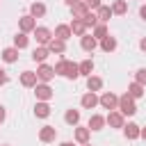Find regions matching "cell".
Returning a JSON list of instances; mask_svg holds the SVG:
<instances>
[{"instance_id": "obj_30", "label": "cell", "mask_w": 146, "mask_h": 146, "mask_svg": "<svg viewBox=\"0 0 146 146\" xmlns=\"http://www.w3.org/2000/svg\"><path fill=\"white\" fill-rule=\"evenodd\" d=\"M96 16H98V23H107V21L112 18V9H110V7H105V5H100Z\"/></svg>"}, {"instance_id": "obj_9", "label": "cell", "mask_w": 146, "mask_h": 146, "mask_svg": "<svg viewBox=\"0 0 146 146\" xmlns=\"http://www.w3.org/2000/svg\"><path fill=\"white\" fill-rule=\"evenodd\" d=\"M80 46H82L84 52H94V50L98 48V41H96L91 34H84V36H80Z\"/></svg>"}, {"instance_id": "obj_45", "label": "cell", "mask_w": 146, "mask_h": 146, "mask_svg": "<svg viewBox=\"0 0 146 146\" xmlns=\"http://www.w3.org/2000/svg\"><path fill=\"white\" fill-rule=\"evenodd\" d=\"M2 146H9V144H2Z\"/></svg>"}, {"instance_id": "obj_27", "label": "cell", "mask_w": 146, "mask_h": 146, "mask_svg": "<svg viewBox=\"0 0 146 146\" xmlns=\"http://www.w3.org/2000/svg\"><path fill=\"white\" fill-rule=\"evenodd\" d=\"M78 71H80V75H91V71H94V62L91 59H82L80 64H78Z\"/></svg>"}, {"instance_id": "obj_17", "label": "cell", "mask_w": 146, "mask_h": 146, "mask_svg": "<svg viewBox=\"0 0 146 146\" xmlns=\"http://www.w3.org/2000/svg\"><path fill=\"white\" fill-rule=\"evenodd\" d=\"M0 57H2V62H7V64H14V62L18 59V48H14V46H11V48H5Z\"/></svg>"}, {"instance_id": "obj_1", "label": "cell", "mask_w": 146, "mask_h": 146, "mask_svg": "<svg viewBox=\"0 0 146 146\" xmlns=\"http://www.w3.org/2000/svg\"><path fill=\"white\" fill-rule=\"evenodd\" d=\"M119 112L123 114V116H132V114H137V105H135V98H130L128 94H123V96H119Z\"/></svg>"}, {"instance_id": "obj_4", "label": "cell", "mask_w": 146, "mask_h": 146, "mask_svg": "<svg viewBox=\"0 0 146 146\" xmlns=\"http://www.w3.org/2000/svg\"><path fill=\"white\" fill-rule=\"evenodd\" d=\"M98 105H103L105 110L112 112V110H116V105H119V96H114L112 91H105V94L98 98Z\"/></svg>"}, {"instance_id": "obj_36", "label": "cell", "mask_w": 146, "mask_h": 146, "mask_svg": "<svg viewBox=\"0 0 146 146\" xmlns=\"http://www.w3.org/2000/svg\"><path fill=\"white\" fill-rule=\"evenodd\" d=\"M82 2L87 5V9H89V11H98V7L103 5L100 0H82Z\"/></svg>"}, {"instance_id": "obj_7", "label": "cell", "mask_w": 146, "mask_h": 146, "mask_svg": "<svg viewBox=\"0 0 146 146\" xmlns=\"http://www.w3.org/2000/svg\"><path fill=\"white\" fill-rule=\"evenodd\" d=\"M18 27H21L23 34L34 32V27H36V18H32V16H21V18H18Z\"/></svg>"}, {"instance_id": "obj_31", "label": "cell", "mask_w": 146, "mask_h": 146, "mask_svg": "<svg viewBox=\"0 0 146 146\" xmlns=\"http://www.w3.org/2000/svg\"><path fill=\"white\" fill-rule=\"evenodd\" d=\"M27 43H30V39H27V34H23V32H18V34L14 36V48H18V50H23V48H27Z\"/></svg>"}, {"instance_id": "obj_38", "label": "cell", "mask_w": 146, "mask_h": 146, "mask_svg": "<svg viewBox=\"0 0 146 146\" xmlns=\"http://www.w3.org/2000/svg\"><path fill=\"white\" fill-rule=\"evenodd\" d=\"M139 16L146 21V5H141V7H139Z\"/></svg>"}, {"instance_id": "obj_35", "label": "cell", "mask_w": 146, "mask_h": 146, "mask_svg": "<svg viewBox=\"0 0 146 146\" xmlns=\"http://www.w3.org/2000/svg\"><path fill=\"white\" fill-rule=\"evenodd\" d=\"M135 82H139L141 87H146V68H139L135 73Z\"/></svg>"}, {"instance_id": "obj_12", "label": "cell", "mask_w": 146, "mask_h": 146, "mask_svg": "<svg viewBox=\"0 0 146 146\" xmlns=\"http://www.w3.org/2000/svg\"><path fill=\"white\" fill-rule=\"evenodd\" d=\"M80 105H82L84 110H94V107L98 105V96H96L94 91H87V94L80 98Z\"/></svg>"}, {"instance_id": "obj_6", "label": "cell", "mask_w": 146, "mask_h": 146, "mask_svg": "<svg viewBox=\"0 0 146 146\" xmlns=\"http://www.w3.org/2000/svg\"><path fill=\"white\" fill-rule=\"evenodd\" d=\"M34 39L39 46H48V41L52 39V32L48 27H34Z\"/></svg>"}, {"instance_id": "obj_14", "label": "cell", "mask_w": 146, "mask_h": 146, "mask_svg": "<svg viewBox=\"0 0 146 146\" xmlns=\"http://www.w3.org/2000/svg\"><path fill=\"white\" fill-rule=\"evenodd\" d=\"M48 55H50V50H48L46 46H36V48L32 50V59L39 62V64H43V62L48 59Z\"/></svg>"}, {"instance_id": "obj_8", "label": "cell", "mask_w": 146, "mask_h": 146, "mask_svg": "<svg viewBox=\"0 0 146 146\" xmlns=\"http://www.w3.org/2000/svg\"><path fill=\"white\" fill-rule=\"evenodd\" d=\"M39 139H41L43 144H50V141L57 139V130H55L52 125H43V128L39 130Z\"/></svg>"}, {"instance_id": "obj_3", "label": "cell", "mask_w": 146, "mask_h": 146, "mask_svg": "<svg viewBox=\"0 0 146 146\" xmlns=\"http://www.w3.org/2000/svg\"><path fill=\"white\" fill-rule=\"evenodd\" d=\"M34 73H36L39 82H46V84L55 78V68H52V66H48V64H39V68H36Z\"/></svg>"}, {"instance_id": "obj_34", "label": "cell", "mask_w": 146, "mask_h": 146, "mask_svg": "<svg viewBox=\"0 0 146 146\" xmlns=\"http://www.w3.org/2000/svg\"><path fill=\"white\" fill-rule=\"evenodd\" d=\"M82 21H84V25H87V27H96V25H98V16H96L94 11H89Z\"/></svg>"}, {"instance_id": "obj_29", "label": "cell", "mask_w": 146, "mask_h": 146, "mask_svg": "<svg viewBox=\"0 0 146 146\" xmlns=\"http://www.w3.org/2000/svg\"><path fill=\"white\" fill-rule=\"evenodd\" d=\"M128 96H130V98H135V100H137V98H141V96H144V87H141L139 82H132V84L128 87Z\"/></svg>"}, {"instance_id": "obj_33", "label": "cell", "mask_w": 146, "mask_h": 146, "mask_svg": "<svg viewBox=\"0 0 146 146\" xmlns=\"http://www.w3.org/2000/svg\"><path fill=\"white\" fill-rule=\"evenodd\" d=\"M66 66H68V59H66V57H62V59L52 66V68H55V75H64V73H66Z\"/></svg>"}, {"instance_id": "obj_43", "label": "cell", "mask_w": 146, "mask_h": 146, "mask_svg": "<svg viewBox=\"0 0 146 146\" xmlns=\"http://www.w3.org/2000/svg\"><path fill=\"white\" fill-rule=\"evenodd\" d=\"M59 146H75V144H73V141H62Z\"/></svg>"}, {"instance_id": "obj_41", "label": "cell", "mask_w": 146, "mask_h": 146, "mask_svg": "<svg viewBox=\"0 0 146 146\" xmlns=\"http://www.w3.org/2000/svg\"><path fill=\"white\" fill-rule=\"evenodd\" d=\"M64 2H66V5H68V7H73V5H75V2H82V0H64Z\"/></svg>"}, {"instance_id": "obj_37", "label": "cell", "mask_w": 146, "mask_h": 146, "mask_svg": "<svg viewBox=\"0 0 146 146\" xmlns=\"http://www.w3.org/2000/svg\"><path fill=\"white\" fill-rule=\"evenodd\" d=\"M7 82H9V75H7V71H5V68H0V87H2V84H7Z\"/></svg>"}, {"instance_id": "obj_28", "label": "cell", "mask_w": 146, "mask_h": 146, "mask_svg": "<svg viewBox=\"0 0 146 146\" xmlns=\"http://www.w3.org/2000/svg\"><path fill=\"white\" fill-rule=\"evenodd\" d=\"M64 78H68V80H78V78H80V71H78V64H75V62L68 59V66H66Z\"/></svg>"}, {"instance_id": "obj_19", "label": "cell", "mask_w": 146, "mask_h": 146, "mask_svg": "<svg viewBox=\"0 0 146 146\" xmlns=\"http://www.w3.org/2000/svg\"><path fill=\"white\" fill-rule=\"evenodd\" d=\"M30 16H32V18L46 16V5H43V2H32V5H30Z\"/></svg>"}, {"instance_id": "obj_32", "label": "cell", "mask_w": 146, "mask_h": 146, "mask_svg": "<svg viewBox=\"0 0 146 146\" xmlns=\"http://www.w3.org/2000/svg\"><path fill=\"white\" fill-rule=\"evenodd\" d=\"M64 121H66L68 125H78V123H80V112H78V110H68V112L64 114Z\"/></svg>"}, {"instance_id": "obj_24", "label": "cell", "mask_w": 146, "mask_h": 146, "mask_svg": "<svg viewBox=\"0 0 146 146\" xmlns=\"http://www.w3.org/2000/svg\"><path fill=\"white\" fill-rule=\"evenodd\" d=\"M89 135H91L89 128H75V141L78 144H89Z\"/></svg>"}, {"instance_id": "obj_44", "label": "cell", "mask_w": 146, "mask_h": 146, "mask_svg": "<svg viewBox=\"0 0 146 146\" xmlns=\"http://www.w3.org/2000/svg\"><path fill=\"white\" fill-rule=\"evenodd\" d=\"M80 146H91V144H80Z\"/></svg>"}, {"instance_id": "obj_20", "label": "cell", "mask_w": 146, "mask_h": 146, "mask_svg": "<svg viewBox=\"0 0 146 146\" xmlns=\"http://www.w3.org/2000/svg\"><path fill=\"white\" fill-rule=\"evenodd\" d=\"M71 11H73V18H80V21L89 14V9H87V5H84V2H75V5L71 7Z\"/></svg>"}, {"instance_id": "obj_16", "label": "cell", "mask_w": 146, "mask_h": 146, "mask_svg": "<svg viewBox=\"0 0 146 146\" xmlns=\"http://www.w3.org/2000/svg\"><path fill=\"white\" fill-rule=\"evenodd\" d=\"M52 36L55 39H62V41H68V36H73V34H71V27L68 25H57L55 32H52Z\"/></svg>"}, {"instance_id": "obj_10", "label": "cell", "mask_w": 146, "mask_h": 146, "mask_svg": "<svg viewBox=\"0 0 146 146\" xmlns=\"http://www.w3.org/2000/svg\"><path fill=\"white\" fill-rule=\"evenodd\" d=\"M46 48H48L50 52L64 55V52H66V41H62V39H55V36H52V39L48 41V46H46Z\"/></svg>"}, {"instance_id": "obj_42", "label": "cell", "mask_w": 146, "mask_h": 146, "mask_svg": "<svg viewBox=\"0 0 146 146\" xmlns=\"http://www.w3.org/2000/svg\"><path fill=\"white\" fill-rule=\"evenodd\" d=\"M139 137H141V139H146V128H141V130H139Z\"/></svg>"}, {"instance_id": "obj_11", "label": "cell", "mask_w": 146, "mask_h": 146, "mask_svg": "<svg viewBox=\"0 0 146 146\" xmlns=\"http://www.w3.org/2000/svg\"><path fill=\"white\" fill-rule=\"evenodd\" d=\"M21 84H23V87H36V84H39L36 73H34V71H23V73H21Z\"/></svg>"}, {"instance_id": "obj_5", "label": "cell", "mask_w": 146, "mask_h": 146, "mask_svg": "<svg viewBox=\"0 0 146 146\" xmlns=\"http://www.w3.org/2000/svg\"><path fill=\"white\" fill-rule=\"evenodd\" d=\"M105 123H110V128H123V125H125V116H123L119 110H112V112L105 116Z\"/></svg>"}, {"instance_id": "obj_25", "label": "cell", "mask_w": 146, "mask_h": 146, "mask_svg": "<svg viewBox=\"0 0 146 146\" xmlns=\"http://www.w3.org/2000/svg\"><path fill=\"white\" fill-rule=\"evenodd\" d=\"M110 9H112V14H119V16H123V14L128 11V2H125V0H114Z\"/></svg>"}, {"instance_id": "obj_26", "label": "cell", "mask_w": 146, "mask_h": 146, "mask_svg": "<svg viewBox=\"0 0 146 146\" xmlns=\"http://www.w3.org/2000/svg\"><path fill=\"white\" fill-rule=\"evenodd\" d=\"M107 34H110V32H107V25H105V23H98V25L94 27V32H91V36H94L96 41H100V39H105Z\"/></svg>"}, {"instance_id": "obj_21", "label": "cell", "mask_w": 146, "mask_h": 146, "mask_svg": "<svg viewBox=\"0 0 146 146\" xmlns=\"http://www.w3.org/2000/svg\"><path fill=\"white\" fill-rule=\"evenodd\" d=\"M100 48H103L105 52H114V50H116V39H114L112 34H107L105 39H100Z\"/></svg>"}, {"instance_id": "obj_15", "label": "cell", "mask_w": 146, "mask_h": 146, "mask_svg": "<svg viewBox=\"0 0 146 146\" xmlns=\"http://www.w3.org/2000/svg\"><path fill=\"white\" fill-rule=\"evenodd\" d=\"M139 125L137 123H125L123 125V135H125V139H139Z\"/></svg>"}, {"instance_id": "obj_40", "label": "cell", "mask_w": 146, "mask_h": 146, "mask_svg": "<svg viewBox=\"0 0 146 146\" xmlns=\"http://www.w3.org/2000/svg\"><path fill=\"white\" fill-rule=\"evenodd\" d=\"M139 48H141V50L146 52V39H141V41H139Z\"/></svg>"}, {"instance_id": "obj_39", "label": "cell", "mask_w": 146, "mask_h": 146, "mask_svg": "<svg viewBox=\"0 0 146 146\" xmlns=\"http://www.w3.org/2000/svg\"><path fill=\"white\" fill-rule=\"evenodd\" d=\"M5 116H7V112H5V107H2V105H0V123H2V121H5Z\"/></svg>"}, {"instance_id": "obj_23", "label": "cell", "mask_w": 146, "mask_h": 146, "mask_svg": "<svg viewBox=\"0 0 146 146\" xmlns=\"http://www.w3.org/2000/svg\"><path fill=\"white\" fill-rule=\"evenodd\" d=\"M100 87H103V80H100L98 75H89V78H87V89H89V91L96 94V91H100Z\"/></svg>"}, {"instance_id": "obj_22", "label": "cell", "mask_w": 146, "mask_h": 146, "mask_svg": "<svg viewBox=\"0 0 146 146\" xmlns=\"http://www.w3.org/2000/svg\"><path fill=\"white\" fill-rule=\"evenodd\" d=\"M34 114H36L39 119H48V116H50V105H48V103H41V100H39V103L34 105Z\"/></svg>"}, {"instance_id": "obj_2", "label": "cell", "mask_w": 146, "mask_h": 146, "mask_svg": "<svg viewBox=\"0 0 146 146\" xmlns=\"http://www.w3.org/2000/svg\"><path fill=\"white\" fill-rule=\"evenodd\" d=\"M34 94H36V100H41V103H48L50 98H52V89H50V84H46V82H39L36 87H34Z\"/></svg>"}, {"instance_id": "obj_18", "label": "cell", "mask_w": 146, "mask_h": 146, "mask_svg": "<svg viewBox=\"0 0 146 146\" xmlns=\"http://www.w3.org/2000/svg\"><path fill=\"white\" fill-rule=\"evenodd\" d=\"M103 125H105V116H100V114H91L89 116V130H103Z\"/></svg>"}, {"instance_id": "obj_13", "label": "cell", "mask_w": 146, "mask_h": 146, "mask_svg": "<svg viewBox=\"0 0 146 146\" xmlns=\"http://www.w3.org/2000/svg\"><path fill=\"white\" fill-rule=\"evenodd\" d=\"M68 27H71V34H75V36H84V34H87V25H84V21H80V18H73V23H71Z\"/></svg>"}]
</instances>
